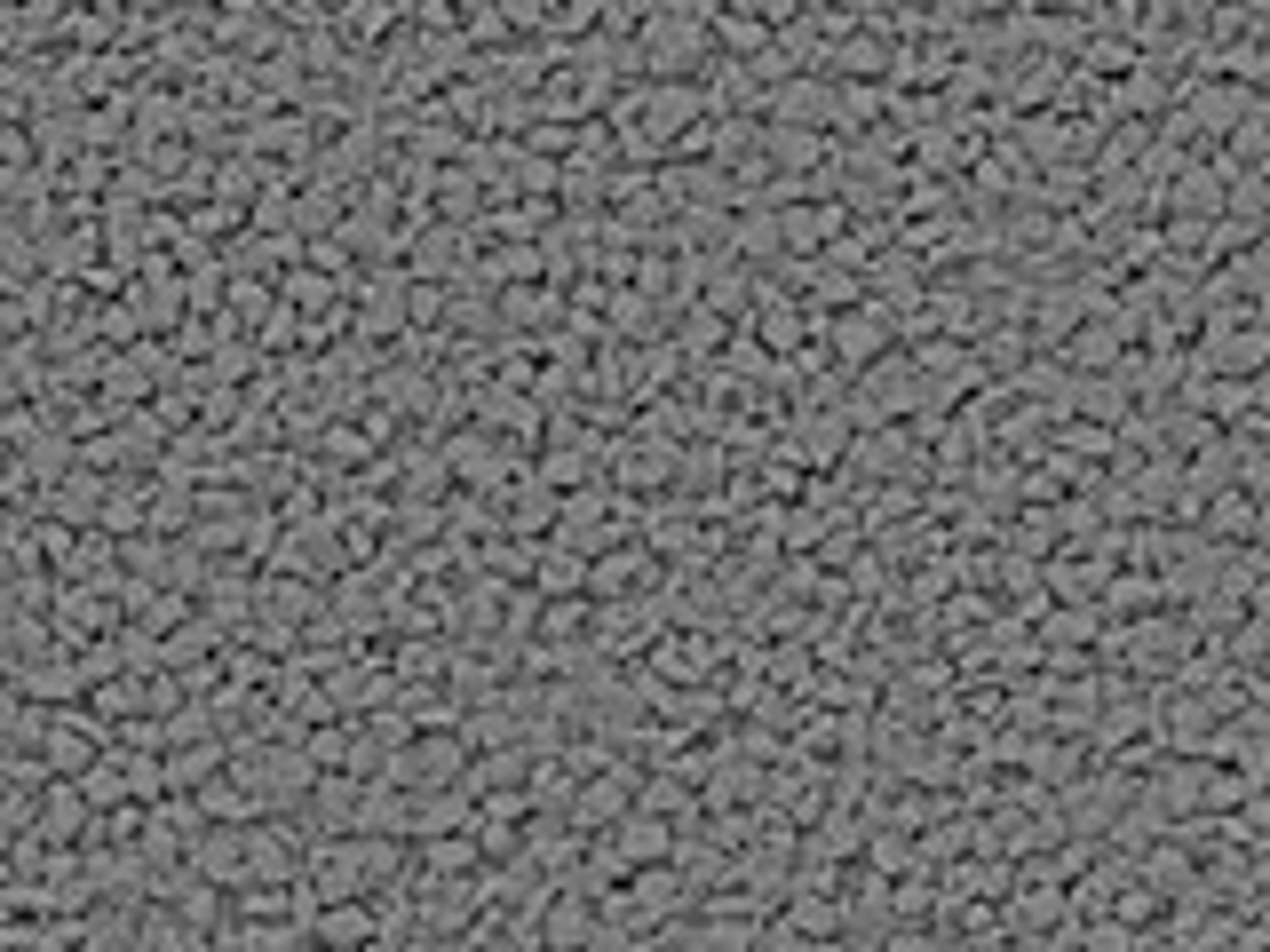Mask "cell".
Returning <instances> with one entry per match:
<instances>
[{
    "instance_id": "cell-1",
    "label": "cell",
    "mask_w": 1270,
    "mask_h": 952,
    "mask_svg": "<svg viewBox=\"0 0 1270 952\" xmlns=\"http://www.w3.org/2000/svg\"><path fill=\"white\" fill-rule=\"evenodd\" d=\"M357 929H366V913H326V936H334V944H349Z\"/></svg>"
}]
</instances>
